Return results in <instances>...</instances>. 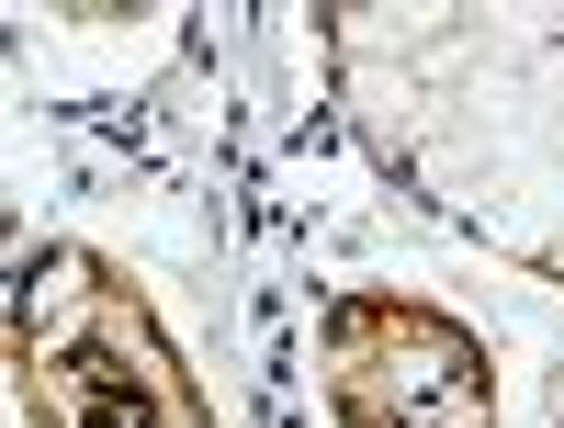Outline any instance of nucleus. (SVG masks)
I'll return each mask as SVG.
<instances>
[{
	"mask_svg": "<svg viewBox=\"0 0 564 428\" xmlns=\"http://www.w3.org/2000/svg\"><path fill=\"white\" fill-rule=\"evenodd\" d=\"M316 361H327V406L350 428H497L486 339L417 294H339Z\"/></svg>",
	"mask_w": 564,
	"mask_h": 428,
	"instance_id": "obj_2",
	"label": "nucleus"
},
{
	"mask_svg": "<svg viewBox=\"0 0 564 428\" xmlns=\"http://www.w3.org/2000/svg\"><path fill=\"white\" fill-rule=\"evenodd\" d=\"M12 384L34 428H215L204 384L159 339L148 294L90 260V249H34L12 282Z\"/></svg>",
	"mask_w": 564,
	"mask_h": 428,
	"instance_id": "obj_1",
	"label": "nucleus"
}]
</instances>
